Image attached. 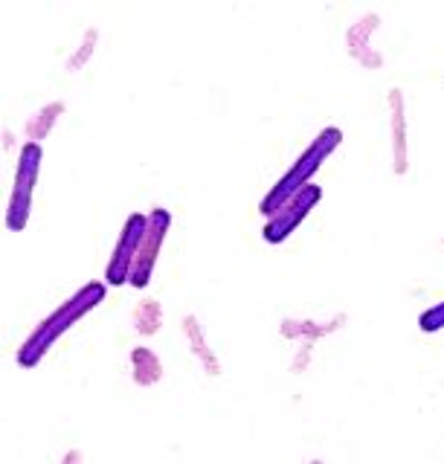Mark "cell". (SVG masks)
<instances>
[{"mask_svg": "<svg viewBox=\"0 0 444 464\" xmlns=\"http://www.w3.org/2000/svg\"><path fill=\"white\" fill-rule=\"evenodd\" d=\"M419 325H421V331H424V334L441 331V328H444V302H439L436 308L424 311V314H421V319H419Z\"/></svg>", "mask_w": 444, "mask_h": 464, "instance_id": "30bf717a", "label": "cell"}, {"mask_svg": "<svg viewBox=\"0 0 444 464\" xmlns=\"http://www.w3.org/2000/svg\"><path fill=\"white\" fill-rule=\"evenodd\" d=\"M41 160H44V151H41L38 142H26L18 154L15 188H12V200H9V209H6V229L9 232H21L26 227V221H30L33 192H35Z\"/></svg>", "mask_w": 444, "mask_h": 464, "instance_id": "3957f363", "label": "cell"}, {"mask_svg": "<svg viewBox=\"0 0 444 464\" xmlns=\"http://www.w3.org/2000/svg\"><path fill=\"white\" fill-rule=\"evenodd\" d=\"M64 111V105L62 102H53L50 108H44L41 113H35L33 120H30V125H26V134H30V142H38V140H44L47 137V130H50V125L59 120L55 113H62Z\"/></svg>", "mask_w": 444, "mask_h": 464, "instance_id": "ba28073f", "label": "cell"}, {"mask_svg": "<svg viewBox=\"0 0 444 464\" xmlns=\"http://www.w3.org/2000/svg\"><path fill=\"white\" fill-rule=\"evenodd\" d=\"M320 198H323V188L308 183L303 192H299L296 198H291L274 218H270L267 227H265V241L267 244H282L285 238L291 236V232H296L299 224L305 221L308 212L320 203Z\"/></svg>", "mask_w": 444, "mask_h": 464, "instance_id": "5b68a950", "label": "cell"}, {"mask_svg": "<svg viewBox=\"0 0 444 464\" xmlns=\"http://www.w3.org/2000/svg\"><path fill=\"white\" fill-rule=\"evenodd\" d=\"M146 229H149V215H128V221L122 227V236L117 241V250H113L111 261H108V270H105V282L120 287L131 279V267H134V258L142 246V238H146Z\"/></svg>", "mask_w": 444, "mask_h": 464, "instance_id": "277c9868", "label": "cell"}, {"mask_svg": "<svg viewBox=\"0 0 444 464\" xmlns=\"http://www.w3.org/2000/svg\"><path fill=\"white\" fill-rule=\"evenodd\" d=\"M169 224H171V215L166 209H154L149 215V229H146V238H142V246L134 258V267H131V279L128 285L134 287H149L151 282V270L157 265V253H160V246L166 241V232H169Z\"/></svg>", "mask_w": 444, "mask_h": 464, "instance_id": "8992f818", "label": "cell"}, {"mask_svg": "<svg viewBox=\"0 0 444 464\" xmlns=\"http://www.w3.org/2000/svg\"><path fill=\"white\" fill-rule=\"evenodd\" d=\"M105 299V285L102 282H91L84 285L73 299H67L64 304L55 314H50L44 323H41L33 334L30 340H26L21 348H18V366L24 369H33L35 362L50 352V345L62 337L64 331L73 328V323L79 316H84L88 311H93L99 302Z\"/></svg>", "mask_w": 444, "mask_h": 464, "instance_id": "6da1fadb", "label": "cell"}, {"mask_svg": "<svg viewBox=\"0 0 444 464\" xmlns=\"http://www.w3.org/2000/svg\"><path fill=\"white\" fill-rule=\"evenodd\" d=\"M340 142H343V130L340 128H325L323 134L303 151V157H299L296 163L288 169V174H285V178L265 195V200H262V215L274 218L285 207V203L303 192V188L308 186V180L320 171V166L337 151Z\"/></svg>", "mask_w": 444, "mask_h": 464, "instance_id": "7a4b0ae2", "label": "cell"}, {"mask_svg": "<svg viewBox=\"0 0 444 464\" xmlns=\"http://www.w3.org/2000/svg\"><path fill=\"white\" fill-rule=\"evenodd\" d=\"M137 325H140V331L142 334H151V331H157L160 328V304H154V302H146L142 308L137 311Z\"/></svg>", "mask_w": 444, "mask_h": 464, "instance_id": "9c48e42d", "label": "cell"}, {"mask_svg": "<svg viewBox=\"0 0 444 464\" xmlns=\"http://www.w3.org/2000/svg\"><path fill=\"white\" fill-rule=\"evenodd\" d=\"M392 108H395V116H392V128H395V169L404 171L407 169V154H404V102H401V93L395 91L392 93Z\"/></svg>", "mask_w": 444, "mask_h": 464, "instance_id": "52a82bcc", "label": "cell"}]
</instances>
